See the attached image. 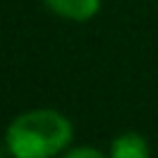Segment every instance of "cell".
Masks as SVG:
<instances>
[{"instance_id":"obj_1","label":"cell","mask_w":158,"mask_h":158,"mask_svg":"<svg viewBox=\"0 0 158 158\" xmlns=\"http://www.w3.org/2000/svg\"><path fill=\"white\" fill-rule=\"evenodd\" d=\"M73 126L60 110L35 108L16 115L5 133V149L12 158H55L69 149Z\"/></svg>"},{"instance_id":"obj_3","label":"cell","mask_w":158,"mask_h":158,"mask_svg":"<svg viewBox=\"0 0 158 158\" xmlns=\"http://www.w3.org/2000/svg\"><path fill=\"white\" fill-rule=\"evenodd\" d=\"M110 158H149V142L140 133H122L110 142Z\"/></svg>"},{"instance_id":"obj_4","label":"cell","mask_w":158,"mask_h":158,"mask_svg":"<svg viewBox=\"0 0 158 158\" xmlns=\"http://www.w3.org/2000/svg\"><path fill=\"white\" fill-rule=\"evenodd\" d=\"M62 158H110V156L101 154L96 147L83 144V147H73V149H67V151L62 154Z\"/></svg>"},{"instance_id":"obj_2","label":"cell","mask_w":158,"mask_h":158,"mask_svg":"<svg viewBox=\"0 0 158 158\" xmlns=\"http://www.w3.org/2000/svg\"><path fill=\"white\" fill-rule=\"evenodd\" d=\"M48 9L60 19L85 23L101 12V0H44Z\"/></svg>"},{"instance_id":"obj_5","label":"cell","mask_w":158,"mask_h":158,"mask_svg":"<svg viewBox=\"0 0 158 158\" xmlns=\"http://www.w3.org/2000/svg\"><path fill=\"white\" fill-rule=\"evenodd\" d=\"M5 151H7V149H2V147H0V158H5Z\"/></svg>"}]
</instances>
